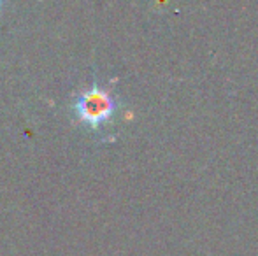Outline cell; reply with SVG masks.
<instances>
[{"mask_svg":"<svg viewBox=\"0 0 258 256\" xmlns=\"http://www.w3.org/2000/svg\"><path fill=\"white\" fill-rule=\"evenodd\" d=\"M114 99L107 90H102L99 86H93L90 90L79 95L76 102V111L83 123L90 125L92 128H99L100 125L105 123L114 113Z\"/></svg>","mask_w":258,"mask_h":256,"instance_id":"cell-1","label":"cell"},{"mask_svg":"<svg viewBox=\"0 0 258 256\" xmlns=\"http://www.w3.org/2000/svg\"><path fill=\"white\" fill-rule=\"evenodd\" d=\"M0 7H2V0H0Z\"/></svg>","mask_w":258,"mask_h":256,"instance_id":"cell-2","label":"cell"}]
</instances>
